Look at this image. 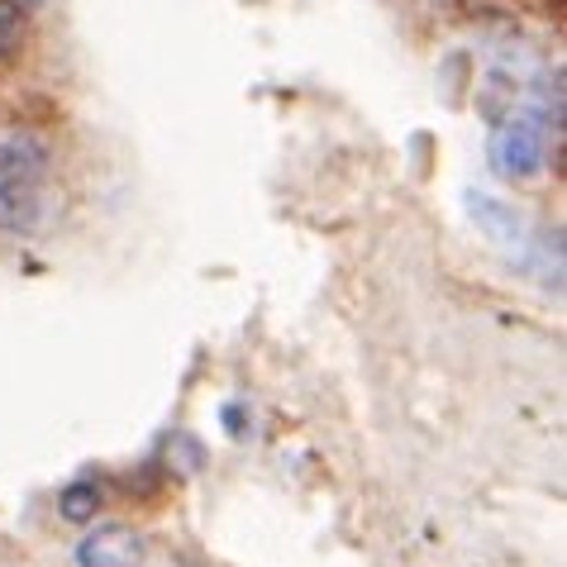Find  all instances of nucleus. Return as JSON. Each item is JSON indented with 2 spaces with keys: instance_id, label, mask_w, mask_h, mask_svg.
<instances>
[{
  "instance_id": "nucleus-1",
  "label": "nucleus",
  "mask_w": 567,
  "mask_h": 567,
  "mask_svg": "<svg viewBox=\"0 0 567 567\" xmlns=\"http://www.w3.org/2000/svg\"><path fill=\"white\" fill-rule=\"evenodd\" d=\"M49 196V148L34 134L0 138V225L10 234H34Z\"/></svg>"
},
{
  "instance_id": "nucleus-2",
  "label": "nucleus",
  "mask_w": 567,
  "mask_h": 567,
  "mask_svg": "<svg viewBox=\"0 0 567 567\" xmlns=\"http://www.w3.org/2000/svg\"><path fill=\"white\" fill-rule=\"evenodd\" d=\"M548 124H554V115H548L544 105H529V110H519V115L496 124L486 157H492V167L501 177L519 182V177H534V172L548 163Z\"/></svg>"
},
{
  "instance_id": "nucleus-3",
  "label": "nucleus",
  "mask_w": 567,
  "mask_h": 567,
  "mask_svg": "<svg viewBox=\"0 0 567 567\" xmlns=\"http://www.w3.org/2000/svg\"><path fill=\"white\" fill-rule=\"evenodd\" d=\"M467 210L515 258V267H525V272H529V262H534V234H529L525 219H519L511 206H501V200H492V196H477V192L467 196Z\"/></svg>"
},
{
  "instance_id": "nucleus-4",
  "label": "nucleus",
  "mask_w": 567,
  "mask_h": 567,
  "mask_svg": "<svg viewBox=\"0 0 567 567\" xmlns=\"http://www.w3.org/2000/svg\"><path fill=\"white\" fill-rule=\"evenodd\" d=\"M144 563V539L130 525H101L76 544V567H138Z\"/></svg>"
},
{
  "instance_id": "nucleus-5",
  "label": "nucleus",
  "mask_w": 567,
  "mask_h": 567,
  "mask_svg": "<svg viewBox=\"0 0 567 567\" xmlns=\"http://www.w3.org/2000/svg\"><path fill=\"white\" fill-rule=\"evenodd\" d=\"M58 511H62V519H68V525H91V519L101 515V486H96V482H72V486H62Z\"/></svg>"
},
{
  "instance_id": "nucleus-6",
  "label": "nucleus",
  "mask_w": 567,
  "mask_h": 567,
  "mask_svg": "<svg viewBox=\"0 0 567 567\" xmlns=\"http://www.w3.org/2000/svg\"><path fill=\"white\" fill-rule=\"evenodd\" d=\"M20 29H24V14L10 6V0H0V53H10L14 49V39H20Z\"/></svg>"
},
{
  "instance_id": "nucleus-7",
  "label": "nucleus",
  "mask_w": 567,
  "mask_h": 567,
  "mask_svg": "<svg viewBox=\"0 0 567 567\" xmlns=\"http://www.w3.org/2000/svg\"><path fill=\"white\" fill-rule=\"evenodd\" d=\"M186 567H196V563H186Z\"/></svg>"
}]
</instances>
